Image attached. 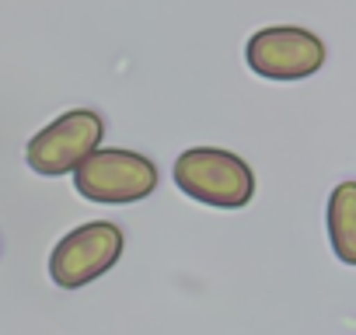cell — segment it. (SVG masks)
I'll list each match as a JSON object with an SVG mask.
<instances>
[{"mask_svg": "<svg viewBox=\"0 0 356 335\" xmlns=\"http://www.w3.org/2000/svg\"><path fill=\"white\" fill-rule=\"evenodd\" d=\"M171 175L189 199L217 210H241L255 196V175L248 161L220 147H193L178 154Z\"/></svg>", "mask_w": 356, "mask_h": 335, "instance_id": "cell-1", "label": "cell"}, {"mask_svg": "<svg viewBox=\"0 0 356 335\" xmlns=\"http://www.w3.org/2000/svg\"><path fill=\"white\" fill-rule=\"evenodd\" d=\"M74 189L91 203H140L157 189V168L136 150L98 147L77 164Z\"/></svg>", "mask_w": 356, "mask_h": 335, "instance_id": "cell-2", "label": "cell"}, {"mask_svg": "<svg viewBox=\"0 0 356 335\" xmlns=\"http://www.w3.org/2000/svg\"><path fill=\"white\" fill-rule=\"evenodd\" d=\"M102 140H105L102 115L91 108H70L29 140L25 161L35 175H46V179L74 175L77 164L102 147Z\"/></svg>", "mask_w": 356, "mask_h": 335, "instance_id": "cell-3", "label": "cell"}, {"mask_svg": "<svg viewBox=\"0 0 356 335\" xmlns=\"http://www.w3.org/2000/svg\"><path fill=\"white\" fill-rule=\"evenodd\" d=\"M245 63L252 74L266 81L280 84L307 81L325 67V42L300 25H269L248 39Z\"/></svg>", "mask_w": 356, "mask_h": 335, "instance_id": "cell-4", "label": "cell"}, {"mask_svg": "<svg viewBox=\"0 0 356 335\" xmlns=\"http://www.w3.org/2000/svg\"><path fill=\"white\" fill-rule=\"evenodd\" d=\"M122 231L112 220H91L74 227L67 238L56 241L53 255H49V276L56 286L63 290H81L88 283H95L98 276H105L119 255H122Z\"/></svg>", "mask_w": 356, "mask_h": 335, "instance_id": "cell-5", "label": "cell"}, {"mask_svg": "<svg viewBox=\"0 0 356 335\" xmlns=\"http://www.w3.org/2000/svg\"><path fill=\"white\" fill-rule=\"evenodd\" d=\"M328 241L339 262L356 265V182H339L328 196Z\"/></svg>", "mask_w": 356, "mask_h": 335, "instance_id": "cell-6", "label": "cell"}]
</instances>
